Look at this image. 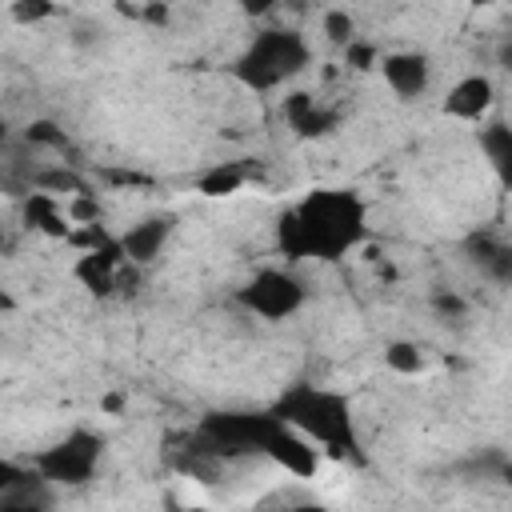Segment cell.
Wrapping results in <instances>:
<instances>
[{
	"mask_svg": "<svg viewBox=\"0 0 512 512\" xmlns=\"http://www.w3.org/2000/svg\"><path fill=\"white\" fill-rule=\"evenodd\" d=\"M368 236V204L352 188H312L276 216V248L284 260L336 264Z\"/></svg>",
	"mask_w": 512,
	"mask_h": 512,
	"instance_id": "obj_1",
	"label": "cell"
},
{
	"mask_svg": "<svg viewBox=\"0 0 512 512\" xmlns=\"http://www.w3.org/2000/svg\"><path fill=\"white\" fill-rule=\"evenodd\" d=\"M272 412L296 428L304 440H312L320 448V456H332V460H352L360 464L364 460V448H360V432H356V416H352V400L336 388H320V384H292L276 404Z\"/></svg>",
	"mask_w": 512,
	"mask_h": 512,
	"instance_id": "obj_2",
	"label": "cell"
},
{
	"mask_svg": "<svg viewBox=\"0 0 512 512\" xmlns=\"http://www.w3.org/2000/svg\"><path fill=\"white\" fill-rule=\"evenodd\" d=\"M308 64H312V48L296 28H264L236 56L232 76L248 92H272V88L296 80Z\"/></svg>",
	"mask_w": 512,
	"mask_h": 512,
	"instance_id": "obj_3",
	"label": "cell"
},
{
	"mask_svg": "<svg viewBox=\"0 0 512 512\" xmlns=\"http://www.w3.org/2000/svg\"><path fill=\"white\" fill-rule=\"evenodd\" d=\"M276 428H280V416L272 408L268 412H208L200 428L192 432V440L224 464L236 456H264Z\"/></svg>",
	"mask_w": 512,
	"mask_h": 512,
	"instance_id": "obj_4",
	"label": "cell"
},
{
	"mask_svg": "<svg viewBox=\"0 0 512 512\" xmlns=\"http://www.w3.org/2000/svg\"><path fill=\"white\" fill-rule=\"evenodd\" d=\"M100 456H104V436L80 424V428L64 432L56 444H48L44 452H36L32 456V468L52 488H76V484H88L96 476Z\"/></svg>",
	"mask_w": 512,
	"mask_h": 512,
	"instance_id": "obj_5",
	"label": "cell"
},
{
	"mask_svg": "<svg viewBox=\"0 0 512 512\" xmlns=\"http://www.w3.org/2000/svg\"><path fill=\"white\" fill-rule=\"evenodd\" d=\"M144 268L128 264L124 248H120V236L116 232H104L100 240H92L88 248L76 252L72 260V280L80 288H88L92 296H112V292H132L136 280H140Z\"/></svg>",
	"mask_w": 512,
	"mask_h": 512,
	"instance_id": "obj_6",
	"label": "cell"
},
{
	"mask_svg": "<svg viewBox=\"0 0 512 512\" xmlns=\"http://www.w3.org/2000/svg\"><path fill=\"white\" fill-rule=\"evenodd\" d=\"M304 300H308V288L288 268H260L252 280L236 288V304L260 320H288L304 308Z\"/></svg>",
	"mask_w": 512,
	"mask_h": 512,
	"instance_id": "obj_7",
	"label": "cell"
},
{
	"mask_svg": "<svg viewBox=\"0 0 512 512\" xmlns=\"http://www.w3.org/2000/svg\"><path fill=\"white\" fill-rule=\"evenodd\" d=\"M172 232H176V216L172 212H148L136 224H128L124 232H116V236H120V248L128 256V264L148 268V264H156L164 256Z\"/></svg>",
	"mask_w": 512,
	"mask_h": 512,
	"instance_id": "obj_8",
	"label": "cell"
},
{
	"mask_svg": "<svg viewBox=\"0 0 512 512\" xmlns=\"http://www.w3.org/2000/svg\"><path fill=\"white\" fill-rule=\"evenodd\" d=\"M376 68H380L384 84H388L400 100H416V96H424L428 84H432V60H428L424 52H412V48L380 56Z\"/></svg>",
	"mask_w": 512,
	"mask_h": 512,
	"instance_id": "obj_9",
	"label": "cell"
},
{
	"mask_svg": "<svg viewBox=\"0 0 512 512\" xmlns=\"http://www.w3.org/2000/svg\"><path fill=\"white\" fill-rule=\"evenodd\" d=\"M492 104H496V88H492V80L488 76H480V72H472V76H460L448 92H444V116H452V120H484L488 112H492Z\"/></svg>",
	"mask_w": 512,
	"mask_h": 512,
	"instance_id": "obj_10",
	"label": "cell"
},
{
	"mask_svg": "<svg viewBox=\"0 0 512 512\" xmlns=\"http://www.w3.org/2000/svg\"><path fill=\"white\" fill-rule=\"evenodd\" d=\"M20 216L32 232L48 236V240H68L72 232V220H68V208L60 204L56 192H44V188H28L24 192V204H20Z\"/></svg>",
	"mask_w": 512,
	"mask_h": 512,
	"instance_id": "obj_11",
	"label": "cell"
},
{
	"mask_svg": "<svg viewBox=\"0 0 512 512\" xmlns=\"http://www.w3.org/2000/svg\"><path fill=\"white\" fill-rule=\"evenodd\" d=\"M284 120H288V128L296 132V136H304V140H316V136H328L336 124H340V112L336 108H328V104H320L312 92H292L288 100H284Z\"/></svg>",
	"mask_w": 512,
	"mask_h": 512,
	"instance_id": "obj_12",
	"label": "cell"
},
{
	"mask_svg": "<svg viewBox=\"0 0 512 512\" xmlns=\"http://www.w3.org/2000/svg\"><path fill=\"white\" fill-rule=\"evenodd\" d=\"M244 180H248V168H244L240 160H224V164H212L208 172H200V176H196V192H200V196L220 200V196L240 192V188H244Z\"/></svg>",
	"mask_w": 512,
	"mask_h": 512,
	"instance_id": "obj_13",
	"label": "cell"
},
{
	"mask_svg": "<svg viewBox=\"0 0 512 512\" xmlns=\"http://www.w3.org/2000/svg\"><path fill=\"white\" fill-rule=\"evenodd\" d=\"M468 252H472V260L488 272V276H496V280H508L512 276V252H508V244H500V240H492V236H468Z\"/></svg>",
	"mask_w": 512,
	"mask_h": 512,
	"instance_id": "obj_14",
	"label": "cell"
},
{
	"mask_svg": "<svg viewBox=\"0 0 512 512\" xmlns=\"http://www.w3.org/2000/svg\"><path fill=\"white\" fill-rule=\"evenodd\" d=\"M480 152L488 156V164L496 168L500 180H508V164H512V132L504 120H492L488 128H480Z\"/></svg>",
	"mask_w": 512,
	"mask_h": 512,
	"instance_id": "obj_15",
	"label": "cell"
},
{
	"mask_svg": "<svg viewBox=\"0 0 512 512\" xmlns=\"http://www.w3.org/2000/svg\"><path fill=\"white\" fill-rule=\"evenodd\" d=\"M384 364L396 372V376H416L424 372V352L412 344V340H392L384 348Z\"/></svg>",
	"mask_w": 512,
	"mask_h": 512,
	"instance_id": "obj_16",
	"label": "cell"
},
{
	"mask_svg": "<svg viewBox=\"0 0 512 512\" xmlns=\"http://www.w3.org/2000/svg\"><path fill=\"white\" fill-rule=\"evenodd\" d=\"M24 144H32V148H52V152H68V136H64V128H56L52 120H32L28 128H24Z\"/></svg>",
	"mask_w": 512,
	"mask_h": 512,
	"instance_id": "obj_17",
	"label": "cell"
},
{
	"mask_svg": "<svg viewBox=\"0 0 512 512\" xmlns=\"http://www.w3.org/2000/svg\"><path fill=\"white\" fill-rule=\"evenodd\" d=\"M60 8H56V0H12L8 4V16L16 20V24H44V20H52Z\"/></svg>",
	"mask_w": 512,
	"mask_h": 512,
	"instance_id": "obj_18",
	"label": "cell"
},
{
	"mask_svg": "<svg viewBox=\"0 0 512 512\" xmlns=\"http://www.w3.org/2000/svg\"><path fill=\"white\" fill-rule=\"evenodd\" d=\"M320 28H324V36H328L332 44H340V48L356 40V20H352V12H344V8H328Z\"/></svg>",
	"mask_w": 512,
	"mask_h": 512,
	"instance_id": "obj_19",
	"label": "cell"
},
{
	"mask_svg": "<svg viewBox=\"0 0 512 512\" xmlns=\"http://www.w3.org/2000/svg\"><path fill=\"white\" fill-rule=\"evenodd\" d=\"M344 48H348V64H352V68H360V72H364V68H376V60H380V56H376V48H372V44H364V40H352V44H344Z\"/></svg>",
	"mask_w": 512,
	"mask_h": 512,
	"instance_id": "obj_20",
	"label": "cell"
},
{
	"mask_svg": "<svg viewBox=\"0 0 512 512\" xmlns=\"http://www.w3.org/2000/svg\"><path fill=\"white\" fill-rule=\"evenodd\" d=\"M28 472V464H16V460H8V456H0V492L8 488V484H16L20 476Z\"/></svg>",
	"mask_w": 512,
	"mask_h": 512,
	"instance_id": "obj_21",
	"label": "cell"
},
{
	"mask_svg": "<svg viewBox=\"0 0 512 512\" xmlns=\"http://www.w3.org/2000/svg\"><path fill=\"white\" fill-rule=\"evenodd\" d=\"M280 0H236V8L244 12V16H252V20H260V16H268L272 8H276Z\"/></svg>",
	"mask_w": 512,
	"mask_h": 512,
	"instance_id": "obj_22",
	"label": "cell"
},
{
	"mask_svg": "<svg viewBox=\"0 0 512 512\" xmlns=\"http://www.w3.org/2000/svg\"><path fill=\"white\" fill-rule=\"evenodd\" d=\"M436 308H440V312L460 316V312H464V300H460V296H436Z\"/></svg>",
	"mask_w": 512,
	"mask_h": 512,
	"instance_id": "obj_23",
	"label": "cell"
},
{
	"mask_svg": "<svg viewBox=\"0 0 512 512\" xmlns=\"http://www.w3.org/2000/svg\"><path fill=\"white\" fill-rule=\"evenodd\" d=\"M4 144H8V120L0 116V152H4Z\"/></svg>",
	"mask_w": 512,
	"mask_h": 512,
	"instance_id": "obj_24",
	"label": "cell"
},
{
	"mask_svg": "<svg viewBox=\"0 0 512 512\" xmlns=\"http://www.w3.org/2000/svg\"><path fill=\"white\" fill-rule=\"evenodd\" d=\"M4 244H8V236H4V224H0V252H4Z\"/></svg>",
	"mask_w": 512,
	"mask_h": 512,
	"instance_id": "obj_25",
	"label": "cell"
},
{
	"mask_svg": "<svg viewBox=\"0 0 512 512\" xmlns=\"http://www.w3.org/2000/svg\"><path fill=\"white\" fill-rule=\"evenodd\" d=\"M468 4H488V0H468Z\"/></svg>",
	"mask_w": 512,
	"mask_h": 512,
	"instance_id": "obj_26",
	"label": "cell"
},
{
	"mask_svg": "<svg viewBox=\"0 0 512 512\" xmlns=\"http://www.w3.org/2000/svg\"><path fill=\"white\" fill-rule=\"evenodd\" d=\"M140 4H144V0H140Z\"/></svg>",
	"mask_w": 512,
	"mask_h": 512,
	"instance_id": "obj_27",
	"label": "cell"
}]
</instances>
